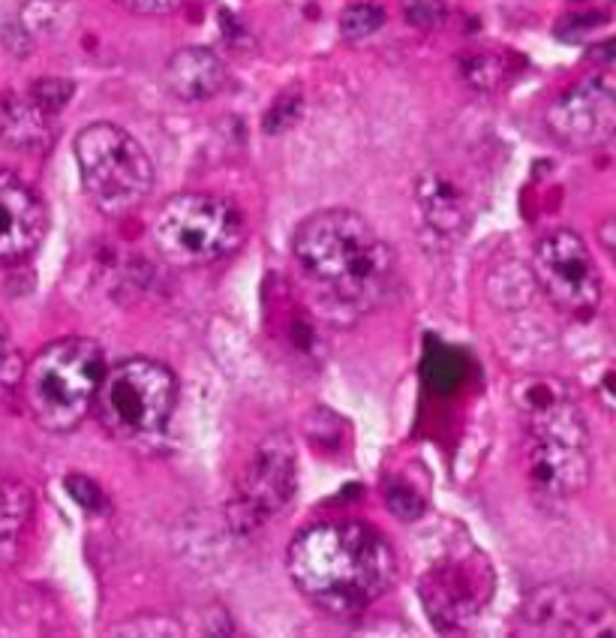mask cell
<instances>
[{
	"label": "cell",
	"mask_w": 616,
	"mask_h": 638,
	"mask_svg": "<svg viewBox=\"0 0 616 638\" xmlns=\"http://www.w3.org/2000/svg\"><path fill=\"white\" fill-rule=\"evenodd\" d=\"M286 570L313 609L349 621L392 590L397 554L364 521H319L288 543Z\"/></svg>",
	"instance_id": "cell-1"
},
{
	"label": "cell",
	"mask_w": 616,
	"mask_h": 638,
	"mask_svg": "<svg viewBox=\"0 0 616 638\" xmlns=\"http://www.w3.org/2000/svg\"><path fill=\"white\" fill-rule=\"evenodd\" d=\"M301 275L349 310H370L394 286V251L358 212L325 208L310 214L292 241Z\"/></svg>",
	"instance_id": "cell-2"
},
{
	"label": "cell",
	"mask_w": 616,
	"mask_h": 638,
	"mask_svg": "<svg viewBox=\"0 0 616 638\" xmlns=\"http://www.w3.org/2000/svg\"><path fill=\"white\" fill-rule=\"evenodd\" d=\"M105 368L103 346L91 337H61L42 346L22 373L34 422L49 434L76 431L91 412Z\"/></svg>",
	"instance_id": "cell-3"
},
{
	"label": "cell",
	"mask_w": 616,
	"mask_h": 638,
	"mask_svg": "<svg viewBox=\"0 0 616 638\" xmlns=\"http://www.w3.org/2000/svg\"><path fill=\"white\" fill-rule=\"evenodd\" d=\"M151 244L175 268H205L229 259L247 241V220L235 202L214 193H178L159 205Z\"/></svg>",
	"instance_id": "cell-4"
},
{
	"label": "cell",
	"mask_w": 616,
	"mask_h": 638,
	"mask_svg": "<svg viewBox=\"0 0 616 638\" xmlns=\"http://www.w3.org/2000/svg\"><path fill=\"white\" fill-rule=\"evenodd\" d=\"M76 163L85 196L105 217H127L154 190V163L142 142L118 124H91L76 136Z\"/></svg>",
	"instance_id": "cell-5"
},
{
	"label": "cell",
	"mask_w": 616,
	"mask_h": 638,
	"mask_svg": "<svg viewBox=\"0 0 616 638\" xmlns=\"http://www.w3.org/2000/svg\"><path fill=\"white\" fill-rule=\"evenodd\" d=\"M178 404V377L169 365L132 356L105 368L91 412L118 439H144L166 431Z\"/></svg>",
	"instance_id": "cell-6"
},
{
	"label": "cell",
	"mask_w": 616,
	"mask_h": 638,
	"mask_svg": "<svg viewBox=\"0 0 616 638\" xmlns=\"http://www.w3.org/2000/svg\"><path fill=\"white\" fill-rule=\"evenodd\" d=\"M298 494V452L283 431H274L256 446L229 497V527L253 533L283 519Z\"/></svg>",
	"instance_id": "cell-7"
},
{
	"label": "cell",
	"mask_w": 616,
	"mask_h": 638,
	"mask_svg": "<svg viewBox=\"0 0 616 638\" xmlns=\"http://www.w3.org/2000/svg\"><path fill=\"white\" fill-rule=\"evenodd\" d=\"M497 590V572L473 543L446 548L419 578V597L436 629L454 633L485 612Z\"/></svg>",
	"instance_id": "cell-8"
},
{
	"label": "cell",
	"mask_w": 616,
	"mask_h": 638,
	"mask_svg": "<svg viewBox=\"0 0 616 638\" xmlns=\"http://www.w3.org/2000/svg\"><path fill=\"white\" fill-rule=\"evenodd\" d=\"M532 280L544 298L568 317H590L604 298L602 268L575 229H553L536 241Z\"/></svg>",
	"instance_id": "cell-9"
},
{
	"label": "cell",
	"mask_w": 616,
	"mask_h": 638,
	"mask_svg": "<svg viewBox=\"0 0 616 638\" xmlns=\"http://www.w3.org/2000/svg\"><path fill=\"white\" fill-rule=\"evenodd\" d=\"M517 633L548 638H611L616 633L614 599L599 587L541 585L517 612Z\"/></svg>",
	"instance_id": "cell-10"
},
{
	"label": "cell",
	"mask_w": 616,
	"mask_h": 638,
	"mask_svg": "<svg viewBox=\"0 0 616 638\" xmlns=\"http://www.w3.org/2000/svg\"><path fill=\"white\" fill-rule=\"evenodd\" d=\"M551 136L568 151H595L616 133V93L607 73L577 81L544 112Z\"/></svg>",
	"instance_id": "cell-11"
},
{
	"label": "cell",
	"mask_w": 616,
	"mask_h": 638,
	"mask_svg": "<svg viewBox=\"0 0 616 638\" xmlns=\"http://www.w3.org/2000/svg\"><path fill=\"white\" fill-rule=\"evenodd\" d=\"M524 476L529 492L544 503H568L590 485V437L526 434Z\"/></svg>",
	"instance_id": "cell-12"
},
{
	"label": "cell",
	"mask_w": 616,
	"mask_h": 638,
	"mask_svg": "<svg viewBox=\"0 0 616 638\" xmlns=\"http://www.w3.org/2000/svg\"><path fill=\"white\" fill-rule=\"evenodd\" d=\"M49 232L42 196L10 169H0V266H18L40 251Z\"/></svg>",
	"instance_id": "cell-13"
},
{
	"label": "cell",
	"mask_w": 616,
	"mask_h": 638,
	"mask_svg": "<svg viewBox=\"0 0 616 638\" xmlns=\"http://www.w3.org/2000/svg\"><path fill=\"white\" fill-rule=\"evenodd\" d=\"M514 407L521 412L526 434H563V437H590L583 412L577 407L572 388L560 377L536 373L514 386Z\"/></svg>",
	"instance_id": "cell-14"
},
{
	"label": "cell",
	"mask_w": 616,
	"mask_h": 638,
	"mask_svg": "<svg viewBox=\"0 0 616 638\" xmlns=\"http://www.w3.org/2000/svg\"><path fill=\"white\" fill-rule=\"evenodd\" d=\"M226 81H229L226 64L205 46L178 49L163 69V85L169 88L175 100H184V103L214 100L226 88Z\"/></svg>",
	"instance_id": "cell-15"
},
{
	"label": "cell",
	"mask_w": 616,
	"mask_h": 638,
	"mask_svg": "<svg viewBox=\"0 0 616 638\" xmlns=\"http://www.w3.org/2000/svg\"><path fill=\"white\" fill-rule=\"evenodd\" d=\"M54 118L49 109H42L30 91L0 93V145L40 154L54 142Z\"/></svg>",
	"instance_id": "cell-16"
},
{
	"label": "cell",
	"mask_w": 616,
	"mask_h": 638,
	"mask_svg": "<svg viewBox=\"0 0 616 638\" xmlns=\"http://www.w3.org/2000/svg\"><path fill=\"white\" fill-rule=\"evenodd\" d=\"M415 205H419L421 227L427 229L433 239L454 241L470 227L466 200H463V193L448 181L446 175H421L419 181H415Z\"/></svg>",
	"instance_id": "cell-17"
},
{
	"label": "cell",
	"mask_w": 616,
	"mask_h": 638,
	"mask_svg": "<svg viewBox=\"0 0 616 638\" xmlns=\"http://www.w3.org/2000/svg\"><path fill=\"white\" fill-rule=\"evenodd\" d=\"M34 521V492L25 482H0V563H13Z\"/></svg>",
	"instance_id": "cell-18"
},
{
	"label": "cell",
	"mask_w": 616,
	"mask_h": 638,
	"mask_svg": "<svg viewBox=\"0 0 616 638\" xmlns=\"http://www.w3.org/2000/svg\"><path fill=\"white\" fill-rule=\"evenodd\" d=\"M460 73H463V79H466L470 88L490 93V91H499V88L505 85V79H509V64H505V58H502V54L478 52V54H470V58L463 61Z\"/></svg>",
	"instance_id": "cell-19"
},
{
	"label": "cell",
	"mask_w": 616,
	"mask_h": 638,
	"mask_svg": "<svg viewBox=\"0 0 616 638\" xmlns=\"http://www.w3.org/2000/svg\"><path fill=\"white\" fill-rule=\"evenodd\" d=\"M463 377H466V361L460 359V353L454 349L439 346L424 359V380L433 392H442V395L454 392L463 383Z\"/></svg>",
	"instance_id": "cell-20"
},
{
	"label": "cell",
	"mask_w": 616,
	"mask_h": 638,
	"mask_svg": "<svg viewBox=\"0 0 616 638\" xmlns=\"http://www.w3.org/2000/svg\"><path fill=\"white\" fill-rule=\"evenodd\" d=\"M382 25H385V10L376 3H352L341 15V34L349 42L368 40Z\"/></svg>",
	"instance_id": "cell-21"
},
{
	"label": "cell",
	"mask_w": 616,
	"mask_h": 638,
	"mask_svg": "<svg viewBox=\"0 0 616 638\" xmlns=\"http://www.w3.org/2000/svg\"><path fill=\"white\" fill-rule=\"evenodd\" d=\"M385 503L392 509L394 519L400 521H419L424 512H427V500H424V494L407 482V478H394L392 485H388V492H385Z\"/></svg>",
	"instance_id": "cell-22"
},
{
	"label": "cell",
	"mask_w": 616,
	"mask_h": 638,
	"mask_svg": "<svg viewBox=\"0 0 616 638\" xmlns=\"http://www.w3.org/2000/svg\"><path fill=\"white\" fill-rule=\"evenodd\" d=\"M112 636H184V626L175 624L169 614H139L112 629Z\"/></svg>",
	"instance_id": "cell-23"
},
{
	"label": "cell",
	"mask_w": 616,
	"mask_h": 638,
	"mask_svg": "<svg viewBox=\"0 0 616 638\" xmlns=\"http://www.w3.org/2000/svg\"><path fill=\"white\" fill-rule=\"evenodd\" d=\"M400 13L407 18V25H412L415 30H436V27L446 25L448 7L442 0H403Z\"/></svg>",
	"instance_id": "cell-24"
},
{
	"label": "cell",
	"mask_w": 616,
	"mask_h": 638,
	"mask_svg": "<svg viewBox=\"0 0 616 638\" xmlns=\"http://www.w3.org/2000/svg\"><path fill=\"white\" fill-rule=\"evenodd\" d=\"M22 373H25L22 353H18V346H15L13 334L7 329V322L0 319V392L18 386L22 383Z\"/></svg>",
	"instance_id": "cell-25"
},
{
	"label": "cell",
	"mask_w": 616,
	"mask_h": 638,
	"mask_svg": "<svg viewBox=\"0 0 616 638\" xmlns=\"http://www.w3.org/2000/svg\"><path fill=\"white\" fill-rule=\"evenodd\" d=\"M304 112V97L301 93L288 91L283 93L280 100H277L274 106L268 109V115H265V133H283V130H288L292 124H298V118H301Z\"/></svg>",
	"instance_id": "cell-26"
},
{
	"label": "cell",
	"mask_w": 616,
	"mask_h": 638,
	"mask_svg": "<svg viewBox=\"0 0 616 638\" xmlns=\"http://www.w3.org/2000/svg\"><path fill=\"white\" fill-rule=\"evenodd\" d=\"M30 97H34L42 109H49L52 115H57L61 109H66L69 97H73V81L69 79L34 81V85H30Z\"/></svg>",
	"instance_id": "cell-27"
},
{
	"label": "cell",
	"mask_w": 616,
	"mask_h": 638,
	"mask_svg": "<svg viewBox=\"0 0 616 638\" xmlns=\"http://www.w3.org/2000/svg\"><path fill=\"white\" fill-rule=\"evenodd\" d=\"M66 492H69V497H73L81 509H88V512H103L105 506H108L103 488H100L93 478L81 476V473L66 476Z\"/></svg>",
	"instance_id": "cell-28"
},
{
	"label": "cell",
	"mask_w": 616,
	"mask_h": 638,
	"mask_svg": "<svg viewBox=\"0 0 616 638\" xmlns=\"http://www.w3.org/2000/svg\"><path fill=\"white\" fill-rule=\"evenodd\" d=\"M115 3L136 15H169L181 10L184 0H115Z\"/></svg>",
	"instance_id": "cell-29"
},
{
	"label": "cell",
	"mask_w": 616,
	"mask_h": 638,
	"mask_svg": "<svg viewBox=\"0 0 616 638\" xmlns=\"http://www.w3.org/2000/svg\"><path fill=\"white\" fill-rule=\"evenodd\" d=\"M611 224H614V220H607V224H604V229H602L604 251H607V253H614V244H611Z\"/></svg>",
	"instance_id": "cell-30"
}]
</instances>
